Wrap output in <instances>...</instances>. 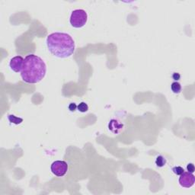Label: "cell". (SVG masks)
Masks as SVG:
<instances>
[{
	"mask_svg": "<svg viewBox=\"0 0 195 195\" xmlns=\"http://www.w3.org/2000/svg\"><path fill=\"white\" fill-rule=\"evenodd\" d=\"M47 47L50 54L59 58H68L74 54L76 44L70 34L55 32L47 37Z\"/></svg>",
	"mask_w": 195,
	"mask_h": 195,
	"instance_id": "cell-1",
	"label": "cell"
},
{
	"mask_svg": "<svg viewBox=\"0 0 195 195\" xmlns=\"http://www.w3.org/2000/svg\"><path fill=\"white\" fill-rule=\"evenodd\" d=\"M46 72V63L41 57L34 54H29L24 58L23 68L21 72L23 81L30 84H35L45 77Z\"/></svg>",
	"mask_w": 195,
	"mask_h": 195,
	"instance_id": "cell-2",
	"label": "cell"
},
{
	"mask_svg": "<svg viewBox=\"0 0 195 195\" xmlns=\"http://www.w3.org/2000/svg\"><path fill=\"white\" fill-rule=\"evenodd\" d=\"M87 21H88V14L83 9L74 10L70 15V22L73 28H82L85 25Z\"/></svg>",
	"mask_w": 195,
	"mask_h": 195,
	"instance_id": "cell-3",
	"label": "cell"
},
{
	"mask_svg": "<svg viewBox=\"0 0 195 195\" xmlns=\"http://www.w3.org/2000/svg\"><path fill=\"white\" fill-rule=\"evenodd\" d=\"M50 169H51L52 173L56 176L63 177L66 175L68 171V164L65 161H55L52 163Z\"/></svg>",
	"mask_w": 195,
	"mask_h": 195,
	"instance_id": "cell-4",
	"label": "cell"
},
{
	"mask_svg": "<svg viewBox=\"0 0 195 195\" xmlns=\"http://www.w3.org/2000/svg\"><path fill=\"white\" fill-rule=\"evenodd\" d=\"M179 181L181 187L185 188H190L194 184L195 177L192 173H190L188 171V172H184V171L180 175Z\"/></svg>",
	"mask_w": 195,
	"mask_h": 195,
	"instance_id": "cell-5",
	"label": "cell"
},
{
	"mask_svg": "<svg viewBox=\"0 0 195 195\" xmlns=\"http://www.w3.org/2000/svg\"><path fill=\"white\" fill-rule=\"evenodd\" d=\"M24 59L22 56H16L11 58L9 63V66L11 70L15 72H22L23 65H24Z\"/></svg>",
	"mask_w": 195,
	"mask_h": 195,
	"instance_id": "cell-6",
	"label": "cell"
},
{
	"mask_svg": "<svg viewBox=\"0 0 195 195\" xmlns=\"http://www.w3.org/2000/svg\"><path fill=\"white\" fill-rule=\"evenodd\" d=\"M108 129L114 134H118L123 129V124L117 119L110 120L108 123Z\"/></svg>",
	"mask_w": 195,
	"mask_h": 195,
	"instance_id": "cell-7",
	"label": "cell"
},
{
	"mask_svg": "<svg viewBox=\"0 0 195 195\" xmlns=\"http://www.w3.org/2000/svg\"><path fill=\"white\" fill-rule=\"evenodd\" d=\"M8 119L9 120L10 123H14V124H20L23 122V119L21 118H19V117H16L15 115H13V114H9V115H8Z\"/></svg>",
	"mask_w": 195,
	"mask_h": 195,
	"instance_id": "cell-8",
	"label": "cell"
},
{
	"mask_svg": "<svg viewBox=\"0 0 195 195\" xmlns=\"http://www.w3.org/2000/svg\"><path fill=\"white\" fill-rule=\"evenodd\" d=\"M166 163H167V161L165 158V157H163L162 156H158L156 157V165L157 167L158 168H162L166 166Z\"/></svg>",
	"mask_w": 195,
	"mask_h": 195,
	"instance_id": "cell-9",
	"label": "cell"
},
{
	"mask_svg": "<svg viewBox=\"0 0 195 195\" xmlns=\"http://www.w3.org/2000/svg\"><path fill=\"white\" fill-rule=\"evenodd\" d=\"M181 88H181V85L178 82H174L171 83V89L175 94H179L181 92Z\"/></svg>",
	"mask_w": 195,
	"mask_h": 195,
	"instance_id": "cell-10",
	"label": "cell"
},
{
	"mask_svg": "<svg viewBox=\"0 0 195 195\" xmlns=\"http://www.w3.org/2000/svg\"><path fill=\"white\" fill-rule=\"evenodd\" d=\"M77 109L79 111L82 113H85L88 110V106L85 102H81L79 103V105H77Z\"/></svg>",
	"mask_w": 195,
	"mask_h": 195,
	"instance_id": "cell-11",
	"label": "cell"
},
{
	"mask_svg": "<svg viewBox=\"0 0 195 195\" xmlns=\"http://www.w3.org/2000/svg\"><path fill=\"white\" fill-rule=\"evenodd\" d=\"M172 171L177 175H181L184 171V168L181 166H175V167L172 168Z\"/></svg>",
	"mask_w": 195,
	"mask_h": 195,
	"instance_id": "cell-12",
	"label": "cell"
},
{
	"mask_svg": "<svg viewBox=\"0 0 195 195\" xmlns=\"http://www.w3.org/2000/svg\"><path fill=\"white\" fill-rule=\"evenodd\" d=\"M187 169H188V172L190 173H194V166L193 163H189L187 166Z\"/></svg>",
	"mask_w": 195,
	"mask_h": 195,
	"instance_id": "cell-13",
	"label": "cell"
},
{
	"mask_svg": "<svg viewBox=\"0 0 195 195\" xmlns=\"http://www.w3.org/2000/svg\"><path fill=\"white\" fill-rule=\"evenodd\" d=\"M76 108H77V105H76V103H70L69 105V109L70 111H75Z\"/></svg>",
	"mask_w": 195,
	"mask_h": 195,
	"instance_id": "cell-14",
	"label": "cell"
},
{
	"mask_svg": "<svg viewBox=\"0 0 195 195\" xmlns=\"http://www.w3.org/2000/svg\"><path fill=\"white\" fill-rule=\"evenodd\" d=\"M172 78H173V79H175V81H178L180 79L181 75L179 72H174L173 75H172Z\"/></svg>",
	"mask_w": 195,
	"mask_h": 195,
	"instance_id": "cell-15",
	"label": "cell"
}]
</instances>
